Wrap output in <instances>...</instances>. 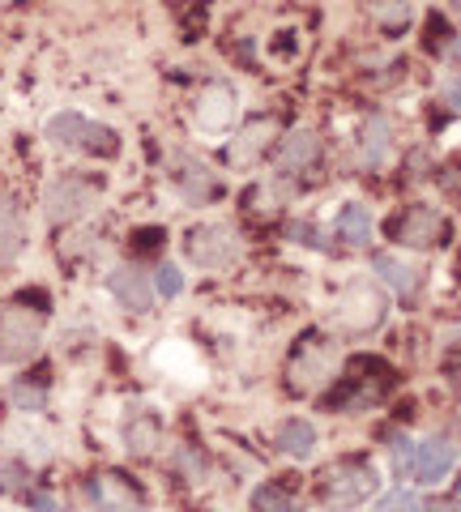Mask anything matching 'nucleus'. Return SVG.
I'll return each mask as SVG.
<instances>
[{
    "instance_id": "nucleus-1",
    "label": "nucleus",
    "mask_w": 461,
    "mask_h": 512,
    "mask_svg": "<svg viewBox=\"0 0 461 512\" xmlns=\"http://www.w3.org/2000/svg\"><path fill=\"white\" fill-rule=\"evenodd\" d=\"M47 137H52V146H60V150H77V154H90V158H116L120 154L116 128L90 120L82 111H56V116L47 120Z\"/></svg>"
},
{
    "instance_id": "nucleus-2",
    "label": "nucleus",
    "mask_w": 461,
    "mask_h": 512,
    "mask_svg": "<svg viewBox=\"0 0 461 512\" xmlns=\"http://www.w3.org/2000/svg\"><path fill=\"white\" fill-rule=\"evenodd\" d=\"M380 491V474L372 461H338L321 474V500L329 508H359Z\"/></svg>"
},
{
    "instance_id": "nucleus-3",
    "label": "nucleus",
    "mask_w": 461,
    "mask_h": 512,
    "mask_svg": "<svg viewBox=\"0 0 461 512\" xmlns=\"http://www.w3.org/2000/svg\"><path fill=\"white\" fill-rule=\"evenodd\" d=\"M43 346V312L9 303L0 312V363H26Z\"/></svg>"
},
{
    "instance_id": "nucleus-4",
    "label": "nucleus",
    "mask_w": 461,
    "mask_h": 512,
    "mask_svg": "<svg viewBox=\"0 0 461 512\" xmlns=\"http://www.w3.org/2000/svg\"><path fill=\"white\" fill-rule=\"evenodd\" d=\"M184 256L197 269H227L240 261V235L231 227H218V222H205L184 235Z\"/></svg>"
},
{
    "instance_id": "nucleus-5",
    "label": "nucleus",
    "mask_w": 461,
    "mask_h": 512,
    "mask_svg": "<svg viewBox=\"0 0 461 512\" xmlns=\"http://www.w3.org/2000/svg\"><path fill=\"white\" fill-rule=\"evenodd\" d=\"M94 201H99V180H86V175H56L43 192V214L52 222H73V218H82Z\"/></svg>"
},
{
    "instance_id": "nucleus-6",
    "label": "nucleus",
    "mask_w": 461,
    "mask_h": 512,
    "mask_svg": "<svg viewBox=\"0 0 461 512\" xmlns=\"http://www.w3.org/2000/svg\"><path fill=\"white\" fill-rule=\"evenodd\" d=\"M82 491L94 512H146V495L124 474H94V478H86Z\"/></svg>"
},
{
    "instance_id": "nucleus-7",
    "label": "nucleus",
    "mask_w": 461,
    "mask_h": 512,
    "mask_svg": "<svg viewBox=\"0 0 461 512\" xmlns=\"http://www.w3.org/2000/svg\"><path fill=\"white\" fill-rule=\"evenodd\" d=\"M440 231H444V218L432 205H406L402 214L389 218V235L406 248H432L440 244Z\"/></svg>"
},
{
    "instance_id": "nucleus-8",
    "label": "nucleus",
    "mask_w": 461,
    "mask_h": 512,
    "mask_svg": "<svg viewBox=\"0 0 461 512\" xmlns=\"http://www.w3.org/2000/svg\"><path fill=\"white\" fill-rule=\"evenodd\" d=\"M453 466H457V444L444 440V436H427V440L415 444V453H410L406 478H415V483H423V487H436Z\"/></svg>"
},
{
    "instance_id": "nucleus-9",
    "label": "nucleus",
    "mask_w": 461,
    "mask_h": 512,
    "mask_svg": "<svg viewBox=\"0 0 461 512\" xmlns=\"http://www.w3.org/2000/svg\"><path fill=\"white\" fill-rule=\"evenodd\" d=\"M171 184H176V192L188 205H205V201H214L222 192L218 175L205 167L201 158H193V154H176V158H171Z\"/></svg>"
},
{
    "instance_id": "nucleus-10",
    "label": "nucleus",
    "mask_w": 461,
    "mask_h": 512,
    "mask_svg": "<svg viewBox=\"0 0 461 512\" xmlns=\"http://www.w3.org/2000/svg\"><path fill=\"white\" fill-rule=\"evenodd\" d=\"M107 291L116 295L120 308H129V312H150V303H154V282L141 274L137 265H116L107 274Z\"/></svg>"
},
{
    "instance_id": "nucleus-11",
    "label": "nucleus",
    "mask_w": 461,
    "mask_h": 512,
    "mask_svg": "<svg viewBox=\"0 0 461 512\" xmlns=\"http://www.w3.org/2000/svg\"><path fill=\"white\" fill-rule=\"evenodd\" d=\"M26 248V218H22V205L0 192V265L13 261Z\"/></svg>"
},
{
    "instance_id": "nucleus-12",
    "label": "nucleus",
    "mask_w": 461,
    "mask_h": 512,
    "mask_svg": "<svg viewBox=\"0 0 461 512\" xmlns=\"http://www.w3.org/2000/svg\"><path fill=\"white\" fill-rule=\"evenodd\" d=\"M274 444H278V453H282V457L308 461V457L316 453V427H312L308 419H286V423L278 427Z\"/></svg>"
},
{
    "instance_id": "nucleus-13",
    "label": "nucleus",
    "mask_w": 461,
    "mask_h": 512,
    "mask_svg": "<svg viewBox=\"0 0 461 512\" xmlns=\"http://www.w3.org/2000/svg\"><path fill=\"white\" fill-rule=\"evenodd\" d=\"M316 154H321V141H316L312 133H291V137L282 141V150H278V171L282 175L308 171L316 163Z\"/></svg>"
},
{
    "instance_id": "nucleus-14",
    "label": "nucleus",
    "mask_w": 461,
    "mask_h": 512,
    "mask_svg": "<svg viewBox=\"0 0 461 512\" xmlns=\"http://www.w3.org/2000/svg\"><path fill=\"white\" fill-rule=\"evenodd\" d=\"M359 158L368 167H380L389 158V120L385 116H368L359 128Z\"/></svg>"
},
{
    "instance_id": "nucleus-15",
    "label": "nucleus",
    "mask_w": 461,
    "mask_h": 512,
    "mask_svg": "<svg viewBox=\"0 0 461 512\" xmlns=\"http://www.w3.org/2000/svg\"><path fill=\"white\" fill-rule=\"evenodd\" d=\"M338 235L346 239V244H368L372 239V210L368 205H359V201H351V205H342V214H338Z\"/></svg>"
},
{
    "instance_id": "nucleus-16",
    "label": "nucleus",
    "mask_w": 461,
    "mask_h": 512,
    "mask_svg": "<svg viewBox=\"0 0 461 512\" xmlns=\"http://www.w3.org/2000/svg\"><path fill=\"white\" fill-rule=\"evenodd\" d=\"M372 269H376V274H380V278H385V282L393 286L397 295H410V291H415V269H410V265H402V261H393L389 252H380L376 261H372Z\"/></svg>"
},
{
    "instance_id": "nucleus-17",
    "label": "nucleus",
    "mask_w": 461,
    "mask_h": 512,
    "mask_svg": "<svg viewBox=\"0 0 461 512\" xmlns=\"http://www.w3.org/2000/svg\"><path fill=\"white\" fill-rule=\"evenodd\" d=\"M252 508L257 512H299V500L278 483H261L252 491Z\"/></svg>"
},
{
    "instance_id": "nucleus-18",
    "label": "nucleus",
    "mask_w": 461,
    "mask_h": 512,
    "mask_svg": "<svg viewBox=\"0 0 461 512\" xmlns=\"http://www.w3.org/2000/svg\"><path fill=\"white\" fill-rule=\"evenodd\" d=\"M124 440H129L133 453H150L154 440H158V423L146 419V414H137V419L124 423Z\"/></svg>"
},
{
    "instance_id": "nucleus-19",
    "label": "nucleus",
    "mask_w": 461,
    "mask_h": 512,
    "mask_svg": "<svg viewBox=\"0 0 461 512\" xmlns=\"http://www.w3.org/2000/svg\"><path fill=\"white\" fill-rule=\"evenodd\" d=\"M372 512H427V504H423V495L397 487V491H389V495H380Z\"/></svg>"
},
{
    "instance_id": "nucleus-20",
    "label": "nucleus",
    "mask_w": 461,
    "mask_h": 512,
    "mask_svg": "<svg viewBox=\"0 0 461 512\" xmlns=\"http://www.w3.org/2000/svg\"><path fill=\"white\" fill-rule=\"evenodd\" d=\"M150 282H154V291L163 295V299H176V295L184 291V274H180L176 265H158Z\"/></svg>"
},
{
    "instance_id": "nucleus-21",
    "label": "nucleus",
    "mask_w": 461,
    "mask_h": 512,
    "mask_svg": "<svg viewBox=\"0 0 461 512\" xmlns=\"http://www.w3.org/2000/svg\"><path fill=\"white\" fill-rule=\"evenodd\" d=\"M43 397H47V384H13V406L18 410H43Z\"/></svg>"
},
{
    "instance_id": "nucleus-22",
    "label": "nucleus",
    "mask_w": 461,
    "mask_h": 512,
    "mask_svg": "<svg viewBox=\"0 0 461 512\" xmlns=\"http://www.w3.org/2000/svg\"><path fill=\"white\" fill-rule=\"evenodd\" d=\"M410 453H415V440H406L402 431H397V436H389V457H393L397 478H402V474L410 470Z\"/></svg>"
},
{
    "instance_id": "nucleus-23",
    "label": "nucleus",
    "mask_w": 461,
    "mask_h": 512,
    "mask_svg": "<svg viewBox=\"0 0 461 512\" xmlns=\"http://www.w3.org/2000/svg\"><path fill=\"white\" fill-rule=\"evenodd\" d=\"M26 487V466L22 461H0V491L18 495Z\"/></svg>"
},
{
    "instance_id": "nucleus-24",
    "label": "nucleus",
    "mask_w": 461,
    "mask_h": 512,
    "mask_svg": "<svg viewBox=\"0 0 461 512\" xmlns=\"http://www.w3.org/2000/svg\"><path fill=\"white\" fill-rule=\"evenodd\" d=\"M30 508H39V512H65L56 500H47V495H30Z\"/></svg>"
},
{
    "instance_id": "nucleus-25",
    "label": "nucleus",
    "mask_w": 461,
    "mask_h": 512,
    "mask_svg": "<svg viewBox=\"0 0 461 512\" xmlns=\"http://www.w3.org/2000/svg\"><path fill=\"white\" fill-rule=\"evenodd\" d=\"M444 103H453V107L461 111V82H449V86H444Z\"/></svg>"
},
{
    "instance_id": "nucleus-26",
    "label": "nucleus",
    "mask_w": 461,
    "mask_h": 512,
    "mask_svg": "<svg viewBox=\"0 0 461 512\" xmlns=\"http://www.w3.org/2000/svg\"><path fill=\"white\" fill-rule=\"evenodd\" d=\"M449 56H453V64H457V69H461V43H453V52H449Z\"/></svg>"
},
{
    "instance_id": "nucleus-27",
    "label": "nucleus",
    "mask_w": 461,
    "mask_h": 512,
    "mask_svg": "<svg viewBox=\"0 0 461 512\" xmlns=\"http://www.w3.org/2000/svg\"><path fill=\"white\" fill-rule=\"evenodd\" d=\"M457 495H461V478H457Z\"/></svg>"
},
{
    "instance_id": "nucleus-28",
    "label": "nucleus",
    "mask_w": 461,
    "mask_h": 512,
    "mask_svg": "<svg viewBox=\"0 0 461 512\" xmlns=\"http://www.w3.org/2000/svg\"><path fill=\"white\" fill-rule=\"evenodd\" d=\"M457 13H461V0H457Z\"/></svg>"
}]
</instances>
